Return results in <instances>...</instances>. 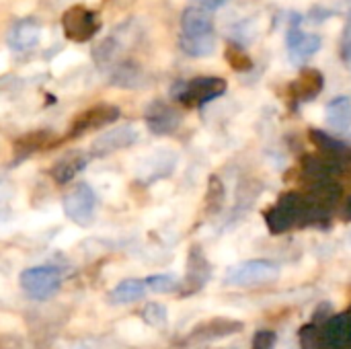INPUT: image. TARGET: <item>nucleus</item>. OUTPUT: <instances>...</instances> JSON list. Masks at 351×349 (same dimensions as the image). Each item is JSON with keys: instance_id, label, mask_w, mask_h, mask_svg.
Masks as SVG:
<instances>
[{"instance_id": "1", "label": "nucleus", "mask_w": 351, "mask_h": 349, "mask_svg": "<svg viewBox=\"0 0 351 349\" xmlns=\"http://www.w3.org/2000/svg\"><path fill=\"white\" fill-rule=\"evenodd\" d=\"M228 88V82L220 76H197L187 82H181L173 97L185 107H202L218 97H222Z\"/></svg>"}, {"instance_id": "2", "label": "nucleus", "mask_w": 351, "mask_h": 349, "mask_svg": "<svg viewBox=\"0 0 351 349\" xmlns=\"http://www.w3.org/2000/svg\"><path fill=\"white\" fill-rule=\"evenodd\" d=\"M278 278H280L278 263H274L269 259H251V261H243V263L228 267L224 282L228 286L249 288V286H261V284L276 282Z\"/></svg>"}, {"instance_id": "3", "label": "nucleus", "mask_w": 351, "mask_h": 349, "mask_svg": "<svg viewBox=\"0 0 351 349\" xmlns=\"http://www.w3.org/2000/svg\"><path fill=\"white\" fill-rule=\"evenodd\" d=\"M60 23H62V31H64L66 39H70L74 43L88 41L99 31L97 12L84 4H72L70 8H66Z\"/></svg>"}, {"instance_id": "4", "label": "nucleus", "mask_w": 351, "mask_h": 349, "mask_svg": "<svg viewBox=\"0 0 351 349\" xmlns=\"http://www.w3.org/2000/svg\"><path fill=\"white\" fill-rule=\"evenodd\" d=\"M19 284L23 288V292L33 298V300H47L51 298L60 286V274L56 267H47V265H39V267H29L19 276Z\"/></svg>"}, {"instance_id": "5", "label": "nucleus", "mask_w": 351, "mask_h": 349, "mask_svg": "<svg viewBox=\"0 0 351 349\" xmlns=\"http://www.w3.org/2000/svg\"><path fill=\"white\" fill-rule=\"evenodd\" d=\"M95 206H97V193L88 183H76L62 202V212L66 214V218H70L72 222L86 226L93 216H95Z\"/></svg>"}, {"instance_id": "6", "label": "nucleus", "mask_w": 351, "mask_h": 349, "mask_svg": "<svg viewBox=\"0 0 351 349\" xmlns=\"http://www.w3.org/2000/svg\"><path fill=\"white\" fill-rule=\"evenodd\" d=\"M298 21H300V16L292 14V23L288 27V33H286V47H288L290 62L296 64V66H302L308 58H313L321 49L323 39L317 33L302 31Z\"/></svg>"}, {"instance_id": "7", "label": "nucleus", "mask_w": 351, "mask_h": 349, "mask_svg": "<svg viewBox=\"0 0 351 349\" xmlns=\"http://www.w3.org/2000/svg\"><path fill=\"white\" fill-rule=\"evenodd\" d=\"M325 88V76L319 68H302L298 78L288 84V95L296 103H308L317 99Z\"/></svg>"}, {"instance_id": "8", "label": "nucleus", "mask_w": 351, "mask_h": 349, "mask_svg": "<svg viewBox=\"0 0 351 349\" xmlns=\"http://www.w3.org/2000/svg\"><path fill=\"white\" fill-rule=\"evenodd\" d=\"M146 123H148L150 132H154L158 136L171 134L179 128L181 113L165 101H154L146 111Z\"/></svg>"}, {"instance_id": "9", "label": "nucleus", "mask_w": 351, "mask_h": 349, "mask_svg": "<svg viewBox=\"0 0 351 349\" xmlns=\"http://www.w3.org/2000/svg\"><path fill=\"white\" fill-rule=\"evenodd\" d=\"M181 35L185 37H204L214 35V16L212 10H206L197 4L187 6L181 14Z\"/></svg>"}, {"instance_id": "10", "label": "nucleus", "mask_w": 351, "mask_h": 349, "mask_svg": "<svg viewBox=\"0 0 351 349\" xmlns=\"http://www.w3.org/2000/svg\"><path fill=\"white\" fill-rule=\"evenodd\" d=\"M138 138H140V134L134 125H119V128H113V130L101 134L95 140V148L99 152H111V150L132 146Z\"/></svg>"}, {"instance_id": "11", "label": "nucleus", "mask_w": 351, "mask_h": 349, "mask_svg": "<svg viewBox=\"0 0 351 349\" xmlns=\"http://www.w3.org/2000/svg\"><path fill=\"white\" fill-rule=\"evenodd\" d=\"M39 41V27L33 21H19L8 33V45L14 51H29Z\"/></svg>"}, {"instance_id": "12", "label": "nucleus", "mask_w": 351, "mask_h": 349, "mask_svg": "<svg viewBox=\"0 0 351 349\" xmlns=\"http://www.w3.org/2000/svg\"><path fill=\"white\" fill-rule=\"evenodd\" d=\"M325 119L335 132H348L351 130V99L341 95L327 103L325 107Z\"/></svg>"}, {"instance_id": "13", "label": "nucleus", "mask_w": 351, "mask_h": 349, "mask_svg": "<svg viewBox=\"0 0 351 349\" xmlns=\"http://www.w3.org/2000/svg\"><path fill=\"white\" fill-rule=\"evenodd\" d=\"M146 292H148V288H146V282H144V280L130 278V280L119 282V284L111 290L109 298H111L113 304H130V302H136V300L144 298Z\"/></svg>"}, {"instance_id": "14", "label": "nucleus", "mask_w": 351, "mask_h": 349, "mask_svg": "<svg viewBox=\"0 0 351 349\" xmlns=\"http://www.w3.org/2000/svg\"><path fill=\"white\" fill-rule=\"evenodd\" d=\"M245 325L241 321H232V319H212L210 323L202 325L197 329L195 335H199L202 339H222V337H228V335H234L243 329Z\"/></svg>"}, {"instance_id": "15", "label": "nucleus", "mask_w": 351, "mask_h": 349, "mask_svg": "<svg viewBox=\"0 0 351 349\" xmlns=\"http://www.w3.org/2000/svg\"><path fill=\"white\" fill-rule=\"evenodd\" d=\"M179 47L183 53L191 58H208L216 51V37L214 35H204V37H179Z\"/></svg>"}, {"instance_id": "16", "label": "nucleus", "mask_w": 351, "mask_h": 349, "mask_svg": "<svg viewBox=\"0 0 351 349\" xmlns=\"http://www.w3.org/2000/svg\"><path fill=\"white\" fill-rule=\"evenodd\" d=\"M224 60H226V64L234 72H249V70H253V58L237 41H230V43L224 45Z\"/></svg>"}, {"instance_id": "17", "label": "nucleus", "mask_w": 351, "mask_h": 349, "mask_svg": "<svg viewBox=\"0 0 351 349\" xmlns=\"http://www.w3.org/2000/svg\"><path fill=\"white\" fill-rule=\"evenodd\" d=\"M144 282H146V288L154 294H171L181 286L175 274H154V276H148Z\"/></svg>"}, {"instance_id": "18", "label": "nucleus", "mask_w": 351, "mask_h": 349, "mask_svg": "<svg viewBox=\"0 0 351 349\" xmlns=\"http://www.w3.org/2000/svg\"><path fill=\"white\" fill-rule=\"evenodd\" d=\"M58 218H60L58 212H49V214L47 212H33V214L23 216L16 222V228H21V230H41V228L58 222Z\"/></svg>"}, {"instance_id": "19", "label": "nucleus", "mask_w": 351, "mask_h": 349, "mask_svg": "<svg viewBox=\"0 0 351 349\" xmlns=\"http://www.w3.org/2000/svg\"><path fill=\"white\" fill-rule=\"evenodd\" d=\"M95 181H97L95 193L103 195L107 202H113V200L121 193V189H123L119 177H115V175H111V173H101V175L95 177Z\"/></svg>"}, {"instance_id": "20", "label": "nucleus", "mask_w": 351, "mask_h": 349, "mask_svg": "<svg viewBox=\"0 0 351 349\" xmlns=\"http://www.w3.org/2000/svg\"><path fill=\"white\" fill-rule=\"evenodd\" d=\"M117 331L130 344H140L146 339V325L138 319H125L117 325Z\"/></svg>"}, {"instance_id": "21", "label": "nucleus", "mask_w": 351, "mask_h": 349, "mask_svg": "<svg viewBox=\"0 0 351 349\" xmlns=\"http://www.w3.org/2000/svg\"><path fill=\"white\" fill-rule=\"evenodd\" d=\"M142 317H144V321H146L150 327H154V329L165 327V325H167V321H169V313H167V309H165L162 304H158V302H150V304H146V306H144V311H142Z\"/></svg>"}, {"instance_id": "22", "label": "nucleus", "mask_w": 351, "mask_h": 349, "mask_svg": "<svg viewBox=\"0 0 351 349\" xmlns=\"http://www.w3.org/2000/svg\"><path fill=\"white\" fill-rule=\"evenodd\" d=\"M222 204H224V185L216 175H212L210 177V189H208V210L212 214H216V212H220Z\"/></svg>"}, {"instance_id": "23", "label": "nucleus", "mask_w": 351, "mask_h": 349, "mask_svg": "<svg viewBox=\"0 0 351 349\" xmlns=\"http://www.w3.org/2000/svg\"><path fill=\"white\" fill-rule=\"evenodd\" d=\"M82 239V232H80V228H66V230H62L56 239H53V247H58V249H70V247H74L78 241Z\"/></svg>"}, {"instance_id": "24", "label": "nucleus", "mask_w": 351, "mask_h": 349, "mask_svg": "<svg viewBox=\"0 0 351 349\" xmlns=\"http://www.w3.org/2000/svg\"><path fill=\"white\" fill-rule=\"evenodd\" d=\"M339 56L348 66H351V16L348 19L346 27L341 31V37H339Z\"/></svg>"}, {"instance_id": "25", "label": "nucleus", "mask_w": 351, "mask_h": 349, "mask_svg": "<svg viewBox=\"0 0 351 349\" xmlns=\"http://www.w3.org/2000/svg\"><path fill=\"white\" fill-rule=\"evenodd\" d=\"M278 341V335L276 331H269V329H261L253 335V349H274Z\"/></svg>"}, {"instance_id": "26", "label": "nucleus", "mask_w": 351, "mask_h": 349, "mask_svg": "<svg viewBox=\"0 0 351 349\" xmlns=\"http://www.w3.org/2000/svg\"><path fill=\"white\" fill-rule=\"evenodd\" d=\"M0 331H23V323L19 317L14 315H6V313H0Z\"/></svg>"}, {"instance_id": "27", "label": "nucleus", "mask_w": 351, "mask_h": 349, "mask_svg": "<svg viewBox=\"0 0 351 349\" xmlns=\"http://www.w3.org/2000/svg\"><path fill=\"white\" fill-rule=\"evenodd\" d=\"M226 0H195V4L197 6H202V8H206V10H216L218 6H222Z\"/></svg>"}, {"instance_id": "28", "label": "nucleus", "mask_w": 351, "mask_h": 349, "mask_svg": "<svg viewBox=\"0 0 351 349\" xmlns=\"http://www.w3.org/2000/svg\"><path fill=\"white\" fill-rule=\"evenodd\" d=\"M8 292V286H6V282H4V278L0 276V296H4Z\"/></svg>"}, {"instance_id": "29", "label": "nucleus", "mask_w": 351, "mask_h": 349, "mask_svg": "<svg viewBox=\"0 0 351 349\" xmlns=\"http://www.w3.org/2000/svg\"><path fill=\"white\" fill-rule=\"evenodd\" d=\"M348 210H350V214H351V197H350V202H348Z\"/></svg>"}, {"instance_id": "30", "label": "nucleus", "mask_w": 351, "mask_h": 349, "mask_svg": "<svg viewBox=\"0 0 351 349\" xmlns=\"http://www.w3.org/2000/svg\"><path fill=\"white\" fill-rule=\"evenodd\" d=\"M348 241H350V243H351V230H350V234H348Z\"/></svg>"}, {"instance_id": "31", "label": "nucleus", "mask_w": 351, "mask_h": 349, "mask_svg": "<svg viewBox=\"0 0 351 349\" xmlns=\"http://www.w3.org/2000/svg\"><path fill=\"white\" fill-rule=\"evenodd\" d=\"M350 16H351V0H350Z\"/></svg>"}]
</instances>
